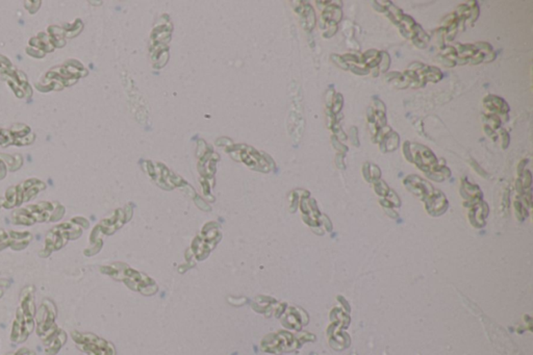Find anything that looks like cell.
<instances>
[{"label":"cell","instance_id":"cell-26","mask_svg":"<svg viewBox=\"0 0 533 355\" xmlns=\"http://www.w3.org/2000/svg\"><path fill=\"white\" fill-rule=\"evenodd\" d=\"M424 64L420 63V62H414V63H412L408 66V70H410V71L420 72L421 70L424 68Z\"/></svg>","mask_w":533,"mask_h":355},{"label":"cell","instance_id":"cell-9","mask_svg":"<svg viewBox=\"0 0 533 355\" xmlns=\"http://www.w3.org/2000/svg\"><path fill=\"white\" fill-rule=\"evenodd\" d=\"M485 118V123H489L487 124V125L491 126V128H493V130H498V128H500V126H501L502 120L501 118H500V116L496 115V114H487V115L484 116Z\"/></svg>","mask_w":533,"mask_h":355},{"label":"cell","instance_id":"cell-4","mask_svg":"<svg viewBox=\"0 0 533 355\" xmlns=\"http://www.w3.org/2000/svg\"><path fill=\"white\" fill-rule=\"evenodd\" d=\"M483 103L489 113L496 114L498 116L508 115V112L510 110L507 103L501 97L496 96V95H489V96L485 97L483 99Z\"/></svg>","mask_w":533,"mask_h":355},{"label":"cell","instance_id":"cell-34","mask_svg":"<svg viewBox=\"0 0 533 355\" xmlns=\"http://www.w3.org/2000/svg\"><path fill=\"white\" fill-rule=\"evenodd\" d=\"M471 165H472L473 167H474V169H476L477 171H479L478 172L479 174H481V175H482V176L485 175V172L483 171V170L481 169L480 167H479L478 164H477L476 162L471 161Z\"/></svg>","mask_w":533,"mask_h":355},{"label":"cell","instance_id":"cell-10","mask_svg":"<svg viewBox=\"0 0 533 355\" xmlns=\"http://www.w3.org/2000/svg\"><path fill=\"white\" fill-rule=\"evenodd\" d=\"M381 61L379 64L378 69L381 73H385L391 66V57L387 51H381Z\"/></svg>","mask_w":533,"mask_h":355},{"label":"cell","instance_id":"cell-35","mask_svg":"<svg viewBox=\"0 0 533 355\" xmlns=\"http://www.w3.org/2000/svg\"><path fill=\"white\" fill-rule=\"evenodd\" d=\"M527 159H523V161H521L520 165H518V174H522L523 172H524V166L526 165Z\"/></svg>","mask_w":533,"mask_h":355},{"label":"cell","instance_id":"cell-1","mask_svg":"<svg viewBox=\"0 0 533 355\" xmlns=\"http://www.w3.org/2000/svg\"><path fill=\"white\" fill-rule=\"evenodd\" d=\"M35 288L26 286L20 296V305L16 311V319L11 332V340L21 344L28 340L36 326V304H35Z\"/></svg>","mask_w":533,"mask_h":355},{"label":"cell","instance_id":"cell-3","mask_svg":"<svg viewBox=\"0 0 533 355\" xmlns=\"http://www.w3.org/2000/svg\"><path fill=\"white\" fill-rule=\"evenodd\" d=\"M71 338L76 346L88 355H115L111 343L90 332L72 331Z\"/></svg>","mask_w":533,"mask_h":355},{"label":"cell","instance_id":"cell-37","mask_svg":"<svg viewBox=\"0 0 533 355\" xmlns=\"http://www.w3.org/2000/svg\"><path fill=\"white\" fill-rule=\"evenodd\" d=\"M8 355H13V353H12V354H8Z\"/></svg>","mask_w":533,"mask_h":355},{"label":"cell","instance_id":"cell-5","mask_svg":"<svg viewBox=\"0 0 533 355\" xmlns=\"http://www.w3.org/2000/svg\"><path fill=\"white\" fill-rule=\"evenodd\" d=\"M67 342V334L64 330L60 329L53 338L45 342V353L47 355H57L62 347Z\"/></svg>","mask_w":533,"mask_h":355},{"label":"cell","instance_id":"cell-33","mask_svg":"<svg viewBox=\"0 0 533 355\" xmlns=\"http://www.w3.org/2000/svg\"><path fill=\"white\" fill-rule=\"evenodd\" d=\"M10 282H8V280L6 279H1L0 280V297L3 296V288H6V286H9Z\"/></svg>","mask_w":533,"mask_h":355},{"label":"cell","instance_id":"cell-23","mask_svg":"<svg viewBox=\"0 0 533 355\" xmlns=\"http://www.w3.org/2000/svg\"><path fill=\"white\" fill-rule=\"evenodd\" d=\"M373 101H374V107H373V109H374L375 112H381V113H385L387 109H385V103H383L381 99L377 98V97H374V98H373Z\"/></svg>","mask_w":533,"mask_h":355},{"label":"cell","instance_id":"cell-29","mask_svg":"<svg viewBox=\"0 0 533 355\" xmlns=\"http://www.w3.org/2000/svg\"><path fill=\"white\" fill-rule=\"evenodd\" d=\"M13 355H36V352L33 350H30L28 348H21L19 350L13 353Z\"/></svg>","mask_w":533,"mask_h":355},{"label":"cell","instance_id":"cell-22","mask_svg":"<svg viewBox=\"0 0 533 355\" xmlns=\"http://www.w3.org/2000/svg\"><path fill=\"white\" fill-rule=\"evenodd\" d=\"M500 135H501L502 138V148L506 149L510 142L509 134L506 132V130H500Z\"/></svg>","mask_w":533,"mask_h":355},{"label":"cell","instance_id":"cell-13","mask_svg":"<svg viewBox=\"0 0 533 355\" xmlns=\"http://www.w3.org/2000/svg\"><path fill=\"white\" fill-rule=\"evenodd\" d=\"M379 55V51H375V49H370V51H366V53H362V55H360V62H362V66H366L367 64L369 63V62L373 61V60L376 59L377 57Z\"/></svg>","mask_w":533,"mask_h":355},{"label":"cell","instance_id":"cell-20","mask_svg":"<svg viewBox=\"0 0 533 355\" xmlns=\"http://www.w3.org/2000/svg\"><path fill=\"white\" fill-rule=\"evenodd\" d=\"M350 139L353 146L360 147V140H358V130L356 126H352L350 128Z\"/></svg>","mask_w":533,"mask_h":355},{"label":"cell","instance_id":"cell-11","mask_svg":"<svg viewBox=\"0 0 533 355\" xmlns=\"http://www.w3.org/2000/svg\"><path fill=\"white\" fill-rule=\"evenodd\" d=\"M468 6L469 8H470L471 11L469 22H470L471 26H474L475 22L477 21V19H478L480 11H479V6L478 3H477V1H470V3H468Z\"/></svg>","mask_w":533,"mask_h":355},{"label":"cell","instance_id":"cell-14","mask_svg":"<svg viewBox=\"0 0 533 355\" xmlns=\"http://www.w3.org/2000/svg\"><path fill=\"white\" fill-rule=\"evenodd\" d=\"M392 128H390V126L385 125L383 126V128H379L378 132H377L376 136L374 137V138L372 139L373 143H376V144H379V143L381 142V141L383 140V138H385V136H387L389 132H392Z\"/></svg>","mask_w":533,"mask_h":355},{"label":"cell","instance_id":"cell-31","mask_svg":"<svg viewBox=\"0 0 533 355\" xmlns=\"http://www.w3.org/2000/svg\"><path fill=\"white\" fill-rule=\"evenodd\" d=\"M344 157H345V155H344L343 153H339V155H337V157H335V163H337V166L340 169H344V168H345V165H344Z\"/></svg>","mask_w":533,"mask_h":355},{"label":"cell","instance_id":"cell-21","mask_svg":"<svg viewBox=\"0 0 533 355\" xmlns=\"http://www.w3.org/2000/svg\"><path fill=\"white\" fill-rule=\"evenodd\" d=\"M335 96V90H333V89H329V90L326 92V97H325V103H326L327 109L331 110V107H333Z\"/></svg>","mask_w":533,"mask_h":355},{"label":"cell","instance_id":"cell-32","mask_svg":"<svg viewBox=\"0 0 533 355\" xmlns=\"http://www.w3.org/2000/svg\"><path fill=\"white\" fill-rule=\"evenodd\" d=\"M496 57H497V55H496L493 51H491V53L485 55L484 61H483V63H491V62L495 61Z\"/></svg>","mask_w":533,"mask_h":355},{"label":"cell","instance_id":"cell-28","mask_svg":"<svg viewBox=\"0 0 533 355\" xmlns=\"http://www.w3.org/2000/svg\"><path fill=\"white\" fill-rule=\"evenodd\" d=\"M338 30H339L338 26H329V30L323 34V36H324L325 38H331V37L335 36V35L337 34Z\"/></svg>","mask_w":533,"mask_h":355},{"label":"cell","instance_id":"cell-8","mask_svg":"<svg viewBox=\"0 0 533 355\" xmlns=\"http://www.w3.org/2000/svg\"><path fill=\"white\" fill-rule=\"evenodd\" d=\"M419 73L426 80V82L435 83V84L443 78V73H442L441 70L437 67H433V66L425 65Z\"/></svg>","mask_w":533,"mask_h":355},{"label":"cell","instance_id":"cell-12","mask_svg":"<svg viewBox=\"0 0 533 355\" xmlns=\"http://www.w3.org/2000/svg\"><path fill=\"white\" fill-rule=\"evenodd\" d=\"M343 95H342L341 93H338V94H335V101H333V107H331V111H333V113L335 114V115H338V114L341 113L342 109H343Z\"/></svg>","mask_w":533,"mask_h":355},{"label":"cell","instance_id":"cell-30","mask_svg":"<svg viewBox=\"0 0 533 355\" xmlns=\"http://www.w3.org/2000/svg\"><path fill=\"white\" fill-rule=\"evenodd\" d=\"M412 44L414 45V46L418 47V49H426L427 44L426 43L422 42V41L419 40L418 38H416V37H412Z\"/></svg>","mask_w":533,"mask_h":355},{"label":"cell","instance_id":"cell-19","mask_svg":"<svg viewBox=\"0 0 533 355\" xmlns=\"http://www.w3.org/2000/svg\"><path fill=\"white\" fill-rule=\"evenodd\" d=\"M437 61L439 62L442 65L445 66V67L447 68H453L456 66V63L453 60H451L448 57H444V55H437Z\"/></svg>","mask_w":533,"mask_h":355},{"label":"cell","instance_id":"cell-24","mask_svg":"<svg viewBox=\"0 0 533 355\" xmlns=\"http://www.w3.org/2000/svg\"><path fill=\"white\" fill-rule=\"evenodd\" d=\"M403 153L405 155V159L412 163V148H410V142L406 141L403 144Z\"/></svg>","mask_w":533,"mask_h":355},{"label":"cell","instance_id":"cell-16","mask_svg":"<svg viewBox=\"0 0 533 355\" xmlns=\"http://www.w3.org/2000/svg\"><path fill=\"white\" fill-rule=\"evenodd\" d=\"M331 142H333V147H335V148L337 149L340 153H343L344 155V153H346L348 150H349L348 147L342 144L341 141H340L339 139H338L335 136L331 137Z\"/></svg>","mask_w":533,"mask_h":355},{"label":"cell","instance_id":"cell-27","mask_svg":"<svg viewBox=\"0 0 533 355\" xmlns=\"http://www.w3.org/2000/svg\"><path fill=\"white\" fill-rule=\"evenodd\" d=\"M484 132L489 137V138L493 139V141H497L498 135L496 134L495 130H493L491 126L487 125V124H485L484 125Z\"/></svg>","mask_w":533,"mask_h":355},{"label":"cell","instance_id":"cell-7","mask_svg":"<svg viewBox=\"0 0 533 355\" xmlns=\"http://www.w3.org/2000/svg\"><path fill=\"white\" fill-rule=\"evenodd\" d=\"M381 150L383 153H389V151H395L400 145V136L397 132L392 130L383 138V140L379 143Z\"/></svg>","mask_w":533,"mask_h":355},{"label":"cell","instance_id":"cell-36","mask_svg":"<svg viewBox=\"0 0 533 355\" xmlns=\"http://www.w3.org/2000/svg\"><path fill=\"white\" fill-rule=\"evenodd\" d=\"M372 76H374V78H377V76H379V69H378V68H375V69H373Z\"/></svg>","mask_w":533,"mask_h":355},{"label":"cell","instance_id":"cell-6","mask_svg":"<svg viewBox=\"0 0 533 355\" xmlns=\"http://www.w3.org/2000/svg\"><path fill=\"white\" fill-rule=\"evenodd\" d=\"M28 232H22V234H17V232H13V236L10 234H3V232H0V250L7 248V247H12L15 250H21L19 245H21L22 248H26V245L22 244V243L17 242V239L26 238V236H30Z\"/></svg>","mask_w":533,"mask_h":355},{"label":"cell","instance_id":"cell-2","mask_svg":"<svg viewBox=\"0 0 533 355\" xmlns=\"http://www.w3.org/2000/svg\"><path fill=\"white\" fill-rule=\"evenodd\" d=\"M57 315L58 311L55 303L53 301L49 300V299H45L41 303L36 315V331L39 338L42 340L43 344L47 342L49 338H53L60 330V328L55 324Z\"/></svg>","mask_w":533,"mask_h":355},{"label":"cell","instance_id":"cell-17","mask_svg":"<svg viewBox=\"0 0 533 355\" xmlns=\"http://www.w3.org/2000/svg\"><path fill=\"white\" fill-rule=\"evenodd\" d=\"M331 61H333V63L335 64V65H338L339 66L340 68H342V69L349 70V65H348V64L346 63V62L344 61L343 59H342V55H331Z\"/></svg>","mask_w":533,"mask_h":355},{"label":"cell","instance_id":"cell-25","mask_svg":"<svg viewBox=\"0 0 533 355\" xmlns=\"http://www.w3.org/2000/svg\"><path fill=\"white\" fill-rule=\"evenodd\" d=\"M375 188H376L375 190H376V192L378 193L379 195H385L389 192V189H387V184L383 182H377V184H375Z\"/></svg>","mask_w":533,"mask_h":355},{"label":"cell","instance_id":"cell-15","mask_svg":"<svg viewBox=\"0 0 533 355\" xmlns=\"http://www.w3.org/2000/svg\"><path fill=\"white\" fill-rule=\"evenodd\" d=\"M349 70H351L354 74L358 76H367L370 73L371 70L368 69L366 66H358V65H349Z\"/></svg>","mask_w":533,"mask_h":355},{"label":"cell","instance_id":"cell-18","mask_svg":"<svg viewBox=\"0 0 533 355\" xmlns=\"http://www.w3.org/2000/svg\"><path fill=\"white\" fill-rule=\"evenodd\" d=\"M475 47H476L477 51H480V53H484V55H487V53H491L493 51V47H491V44H489V43L487 42H478L475 43Z\"/></svg>","mask_w":533,"mask_h":355}]
</instances>
